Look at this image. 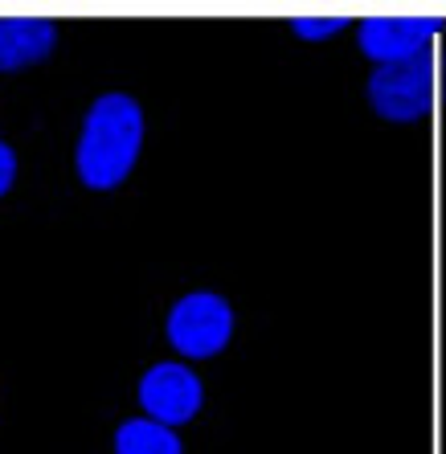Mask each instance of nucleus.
<instances>
[{
	"mask_svg": "<svg viewBox=\"0 0 446 454\" xmlns=\"http://www.w3.org/2000/svg\"><path fill=\"white\" fill-rule=\"evenodd\" d=\"M115 454H184V446L172 426L131 418L115 430Z\"/></svg>",
	"mask_w": 446,
	"mask_h": 454,
	"instance_id": "0eeeda50",
	"label": "nucleus"
},
{
	"mask_svg": "<svg viewBox=\"0 0 446 454\" xmlns=\"http://www.w3.org/2000/svg\"><path fill=\"white\" fill-rule=\"evenodd\" d=\"M434 33H438L434 17H364L356 37H361V50L372 62L389 66L426 53V45L434 42Z\"/></svg>",
	"mask_w": 446,
	"mask_h": 454,
	"instance_id": "39448f33",
	"label": "nucleus"
},
{
	"mask_svg": "<svg viewBox=\"0 0 446 454\" xmlns=\"http://www.w3.org/2000/svg\"><path fill=\"white\" fill-rule=\"evenodd\" d=\"M58 29L45 17H0V74L37 66L50 58Z\"/></svg>",
	"mask_w": 446,
	"mask_h": 454,
	"instance_id": "423d86ee",
	"label": "nucleus"
},
{
	"mask_svg": "<svg viewBox=\"0 0 446 454\" xmlns=\"http://www.w3.org/2000/svg\"><path fill=\"white\" fill-rule=\"evenodd\" d=\"M234 336V307L213 291H189L168 311V344L189 360H205Z\"/></svg>",
	"mask_w": 446,
	"mask_h": 454,
	"instance_id": "7ed1b4c3",
	"label": "nucleus"
},
{
	"mask_svg": "<svg viewBox=\"0 0 446 454\" xmlns=\"http://www.w3.org/2000/svg\"><path fill=\"white\" fill-rule=\"evenodd\" d=\"M144 144V111L131 95H103L86 111L78 136V176L86 189H115L131 172Z\"/></svg>",
	"mask_w": 446,
	"mask_h": 454,
	"instance_id": "f257e3e1",
	"label": "nucleus"
},
{
	"mask_svg": "<svg viewBox=\"0 0 446 454\" xmlns=\"http://www.w3.org/2000/svg\"><path fill=\"white\" fill-rule=\"evenodd\" d=\"M139 405L148 410L152 422H192L201 410V380L189 364H156L139 380Z\"/></svg>",
	"mask_w": 446,
	"mask_h": 454,
	"instance_id": "20e7f679",
	"label": "nucleus"
},
{
	"mask_svg": "<svg viewBox=\"0 0 446 454\" xmlns=\"http://www.w3.org/2000/svg\"><path fill=\"white\" fill-rule=\"evenodd\" d=\"M12 176H17V156H12V148L0 139V197L12 189Z\"/></svg>",
	"mask_w": 446,
	"mask_h": 454,
	"instance_id": "1a4fd4ad",
	"label": "nucleus"
},
{
	"mask_svg": "<svg viewBox=\"0 0 446 454\" xmlns=\"http://www.w3.org/2000/svg\"><path fill=\"white\" fill-rule=\"evenodd\" d=\"M369 103L389 123H414L434 106V58L430 50L405 62L377 66L369 74Z\"/></svg>",
	"mask_w": 446,
	"mask_h": 454,
	"instance_id": "f03ea898",
	"label": "nucleus"
},
{
	"mask_svg": "<svg viewBox=\"0 0 446 454\" xmlns=\"http://www.w3.org/2000/svg\"><path fill=\"white\" fill-rule=\"evenodd\" d=\"M291 29H295V37H303V42H324V37H336V33L344 29V17H295Z\"/></svg>",
	"mask_w": 446,
	"mask_h": 454,
	"instance_id": "6e6552de",
	"label": "nucleus"
}]
</instances>
